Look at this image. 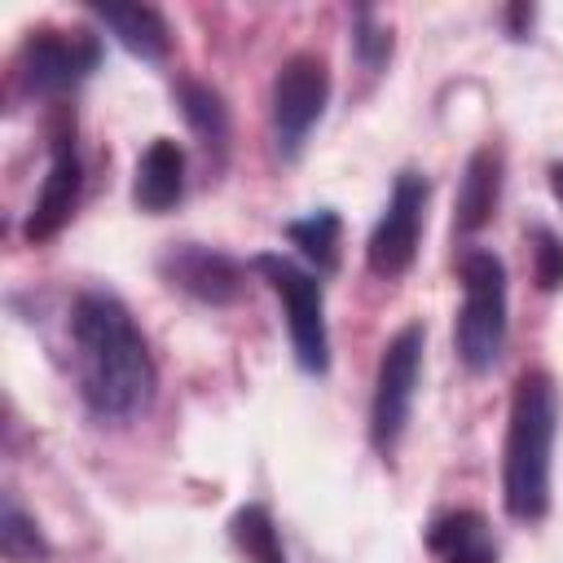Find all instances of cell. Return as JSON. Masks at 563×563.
Returning a JSON list of instances; mask_svg holds the SVG:
<instances>
[{
	"instance_id": "cell-13",
	"label": "cell",
	"mask_w": 563,
	"mask_h": 563,
	"mask_svg": "<svg viewBox=\"0 0 563 563\" xmlns=\"http://www.w3.org/2000/svg\"><path fill=\"white\" fill-rule=\"evenodd\" d=\"M427 550L435 563H497L493 523L479 510H444L427 523Z\"/></svg>"
},
{
	"instance_id": "cell-16",
	"label": "cell",
	"mask_w": 563,
	"mask_h": 563,
	"mask_svg": "<svg viewBox=\"0 0 563 563\" xmlns=\"http://www.w3.org/2000/svg\"><path fill=\"white\" fill-rule=\"evenodd\" d=\"M286 238H290V246H299V255L317 268V277L339 268V238H343L339 211H330V207L308 211V216H299V220L286 224Z\"/></svg>"
},
{
	"instance_id": "cell-9",
	"label": "cell",
	"mask_w": 563,
	"mask_h": 563,
	"mask_svg": "<svg viewBox=\"0 0 563 563\" xmlns=\"http://www.w3.org/2000/svg\"><path fill=\"white\" fill-rule=\"evenodd\" d=\"M79 194H84V163H79V150H75V128H57L53 132L48 172H44V185H40L31 211H26L22 238L31 246L57 238L70 224V216L79 207Z\"/></svg>"
},
{
	"instance_id": "cell-20",
	"label": "cell",
	"mask_w": 563,
	"mask_h": 563,
	"mask_svg": "<svg viewBox=\"0 0 563 563\" xmlns=\"http://www.w3.org/2000/svg\"><path fill=\"white\" fill-rule=\"evenodd\" d=\"M352 48H356V62L365 70H378L391 57V26L374 9H361L352 18Z\"/></svg>"
},
{
	"instance_id": "cell-12",
	"label": "cell",
	"mask_w": 563,
	"mask_h": 563,
	"mask_svg": "<svg viewBox=\"0 0 563 563\" xmlns=\"http://www.w3.org/2000/svg\"><path fill=\"white\" fill-rule=\"evenodd\" d=\"M501 176H506V158H501L497 145H479L466 158V172H462V185H457V198H453V229L457 233H475L497 216Z\"/></svg>"
},
{
	"instance_id": "cell-4",
	"label": "cell",
	"mask_w": 563,
	"mask_h": 563,
	"mask_svg": "<svg viewBox=\"0 0 563 563\" xmlns=\"http://www.w3.org/2000/svg\"><path fill=\"white\" fill-rule=\"evenodd\" d=\"M251 268L264 277V286L286 308V334H290L295 365L303 374L321 378L330 369V330H325V290H321V277L312 268L277 255V251L255 255Z\"/></svg>"
},
{
	"instance_id": "cell-8",
	"label": "cell",
	"mask_w": 563,
	"mask_h": 563,
	"mask_svg": "<svg viewBox=\"0 0 563 563\" xmlns=\"http://www.w3.org/2000/svg\"><path fill=\"white\" fill-rule=\"evenodd\" d=\"M427 198H431V185H427L422 172H413V167L396 172L391 194H387V207L374 220L369 242H365V264H369L374 277H387L391 282V277L409 273V264L418 260L422 224H427Z\"/></svg>"
},
{
	"instance_id": "cell-7",
	"label": "cell",
	"mask_w": 563,
	"mask_h": 563,
	"mask_svg": "<svg viewBox=\"0 0 563 563\" xmlns=\"http://www.w3.org/2000/svg\"><path fill=\"white\" fill-rule=\"evenodd\" d=\"M330 101V70L317 53H290L277 75H273V92H268V119H273V145L277 154L290 163L303 154L308 132L321 123Z\"/></svg>"
},
{
	"instance_id": "cell-6",
	"label": "cell",
	"mask_w": 563,
	"mask_h": 563,
	"mask_svg": "<svg viewBox=\"0 0 563 563\" xmlns=\"http://www.w3.org/2000/svg\"><path fill=\"white\" fill-rule=\"evenodd\" d=\"M101 62V40L92 31H62V26H40L26 31L18 57H13V79L26 97H62L79 88Z\"/></svg>"
},
{
	"instance_id": "cell-11",
	"label": "cell",
	"mask_w": 563,
	"mask_h": 563,
	"mask_svg": "<svg viewBox=\"0 0 563 563\" xmlns=\"http://www.w3.org/2000/svg\"><path fill=\"white\" fill-rule=\"evenodd\" d=\"M185 198V150L172 136H154L132 172V202L150 216L172 211Z\"/></svg>"
},
{
	"instance_id": "cell-14",
	"label": "cell",
	"mask_w": 563,
	"mask_h": 563,
	"mask_svg": "<svg viewBox=\"0 0 563 563\" xmlns=\"http://www.w3.org/2000/svg\"><path fill=\"white\" fill-rule=\"evenodd\" d=\"M92 18L141 62H163L172 53V26L154 4H92Z\"/></svg>"
},
{
	"instance_id": "cell-3",
	"label": "cell",
	"mask_w": 563,
	"mask_h": 563,
	"mask_svg": "<svg viewBox=\"0 0 563 563\" xmlns=\"http://www.w3.org/2000/svg\"><path fill=\"white\" fill-rule=\"evenodd\" d=\"M457 277L462 308L453 325V347L471 374H484L506 347V264L488 246H466L457 255Z\"/></svg>"
},
{
	"instance_id": "cell-18",
	"label": "cell",
	"mask_w": 563,
	"mask_h": 563,
	"mask_svg": "<svg viewBox=\"0 0 563 563\" xmlns=\"http://www.w3.org/2000/svg\"><path fill=\"white\" fill-rule=\"evenodd\" d=\"M0 554L9 563H44L48 559V541H44L40 523L13 497H4V510H0Z\"/></svg>"
},
{
	"instance_id": "cell-5",
	"label": "cell",
	"mask_w": 563,
	"mask_h": 563,
	"mask_svg": "<svg viewBox=\"0 0 563 563\" xmlns=\"http://www.w3.org/2000/svg\"><path fill=\"white\" fill-rule=\"evenodd\" d=\"M422 347H427V330H422V321H409L387 339V347L378 356L374 396H369V444L383 457L396 453V444L409 427L418 374H422Z\"/></svg>"
},
{
	"instance_id": "cell-10",
	"label": "cell",
	"mask_w": 563,
	"mask_h": 563,
	"mask_svg": "<svg viewBox=\"0 0 563 563\" xmlns=\"http://www.w3.org/2000/svg\"><path fill=\"white\" fill-rule=\"evenodd\" d=\"M158 273L167 277V286L194 295L198 303H233L242 295V264L224 251H211L202 242H172L158 260Z\"/></svg>"
},
{
	"instance_id": "cell-19",
	"label": "cell",
	"mask_w": 563,
	"mask_h": 563,
	"mask_svg": "<svg viewBox=\"0 0 563 563\" xmlns=\"http://www.w3.org/2000/svg\"><path fill=\"white\" fill-rule=\"evenodd\" d=\"M523 242H528V260H532V282L541 290H559L563 286V238L545 224H532L523 233Z\"/></svg>"
},
{
	"instance_id": "cell-15",
	"label": "cell",
	"mask_w": 563,
	"mask_h": 563,
	"mask_svg": "<svg viewBox=\"0 0 563 563\" xmlns=\"http://www.w3.org/2000/svg\"><path fill=\"white\" fill-rule=\"evenodd\" d=\"M176 101H180V114H185L189 132L202 141V150L216 154V158H224L233 123H229V106H224L220 88H211L202 79H180L176 84Z\"/></svg>"
},
{
	"instance_id": "cell-1",
	"label": "cell",
	"mask_w": 563,
	"mask_h": 563,
	"mask_svg": "<svg viewBox=\"0 0 563 563\" xmlns=\"http://www.w3.org/2000/svg\"><path fill=\"white\" fill-rule=\"evenodd\" d=\"M75 383L84 405L106 422L136 418L158 387V369L141 325L114 290H79L70 303Z\"/></svg>"
},
{
	"instance_id": "cell-21",
	"label": "cell",
	"mask_w": 563,
	"mask_h": 563,
	"mask_svg": "<svg viewBox=\"0 0 563 563\" xmlns=\"http://www.w3.org/2000/svg\"><path fill=\"white\" fill-rule=\"evenodd\" d=\"M550 194H554V202L563 207V163H550Z\"/></svg>"
},
{
	"instance_id": "cell-2",
	"label": "cell",
	"mask_w": 563,
	"mask_h": 563,
	"mask_svg": "<svg viewBox=\"0 0 563 563\" xmlns=\"http://www.w3.org/2000/svg\"><path fill=\"white\" fill-rule=\"evenodd\" d=\"M554 435H559V387L550 369H523L510 391L506 444H501V506L515 523H541L550 515Z\"/></svg>"
},
{
	"instance_id": "cell-17",
	"label": "cell",
	"mask_w": 563,
	"mask_h": 563,
	"mask_svg": "<svg viewBox=\"0 0 563 563\" xmlns=\"http://www.w3.org/2000/svg\"><path fill=\"white\" fill-rule=\"evenodd\" d=\"M229 532H233V545L251 559V563H290L286 559V545H282V532L268 515V506L251 501L242 506L233 519H229Z\"/></svg>"
}]
</instances>
